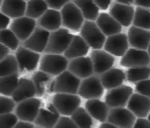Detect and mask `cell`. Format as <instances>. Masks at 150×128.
Here are the masks:
<instances>
[{
	"instance_id": "obj_1",
	"label": "cell",
	"mask_w": 150,
	"mask_h": 128,
	"mask_svg": "<svg viewBox=\"0 0 150 128\" xmlns=\"http://www.w3.org/2000/svg\"><path fill=\"white\" fill-rule=\"evenodd\" d=\"M72 37L73 34L64 28H59L55 31H52L50 32L48 43L43 52L47 54H64L69 47Z\"/></svg>"
},
{
	"instance_id": "obj_2",
	"label": "cell",
	"mask_w": 150,
	"mask_h": 128,
	"mask_svg": "<svg viewBox=\"0 0 150 128\" xmlns=\"http://www.w3.org/2000/svg\"><path fill=\"white\" fill-rule=\"evenodd\" d=\"M60 10H62L60 12L62 24L64 27V29L73 32H78L85 20L79 9L72 1H70L66 3Z\"/></svg>"
},
{
	"instance_id": "obj_3",
	"label": "cell",
	"mask_w": 150,
	"mask_h": 128,
	"mask_svg": "<svg viewBox=\"0 0 150 128\" xmlns=\"http://www.w3.org/2000/svg\"><path fill=\"white\" fill-rule=\"evenodd\" d=\"M79 32H81L79 36L85 40V43L89 46V48L102 49L104 47L106 36L98 29L95 21L83 20Z\"/></svg>"
},
{
	"instance_id": "obj_4",
	"label": "cell",
	"mask_w": 150,
	"mask_h": 128,
	"mask_svg": "<svg viewBox=\"0 0 150 128\" xmlns=\"http://www.w3.org/2000/svg\"><path fill=\"white\" fill-rule=\"evenodd\" d=\"M52 104L60 115L70 117L77 107L81 106V96L70 93H55L52 97Z\"/></svg>"
},
{
	"instance_id": "obj_5",
	"label": "cell",
	"mask_w": 150,
	"mask_h": 128,
	"mask_svg": "<svg viewBox=\"0 0 150 128\" xmlns=\"http://www.w3.org/2000/svg\"><path fill=\"white\" fill-rule=\"evenodd\" d=\"M39 70L51 76H56L67 70L68 59L62 54H45L41 57Z\"/></svg>"
},
{
	"instance_id": "obj_6",
	"label": "cell",
	"mask_w": 150,
	"mask_h": 128,
	"mask_svg": "<svg viewBox=\"0 0 150 128\" xmlns=\"http://www.w3.org/2000/svg\"><path fill=\"white\" fill-rule=\"evenodd\" d=\"M81 80L73 75L68 70L56 75L53 82V89L52 92L54 93H70L77 94L78 87H79Z\"/></svg>"
},
{
	"instance_id": "obj_7",
	"label": "cell",
	"mask_w": 150,
	"mask_h": 128,
	"mask_svg": "<svg viewBox=\"0 0 150 128\" xmlns=\"http://www.w3.org/2000/svg\"><path fill=\"white\" fill-rule=\"evenodd\" d=\"M77 94L86 100L100 99L104 95V87L99 80L98 75H91L83 78L79 83Z\"/></svg>"
},
{
	"instance_id": "obj_8",
	"label": "cell",
	"mask_w": 150,
	"mask_h": 128,
	"mask_svg": "<svg viewBox=\"0 0 150 128\" xmlns=\"http://www.w3.org/2000/svg\"><path fill=\"white\" fill-rule=\"evenodd\" d=\"M41 105L42 102L39 97H31L24 100L20 103H17V106H15L14 108L15 114L19 121L33 123Z\"/></svg>"
},
{
	"instance_id": "obj_9",
	"label": "cell",
	"mask_w": 150,
	"mask_h": 128,
	"mask_svg": "<svg viewBox=\"0 0 150 128\" xmlns=\"http://www.w3.org/2000/svg\"><path fill=\"white\" fill-rule=\"evenodd\" d=\"M132 93H133V90L130 86L121 85L108 90L105 95V103L110 109L126 107L127 102Z\"/></svg>"
},
{
	"instance_id": "obj_10",
	"label": "cell",
	"mask_w": 150,
	"mask_h": 128,
	"mask_svg": "<svg viewBox=\"0 0 150 128\" xmlns=\"http://www.w3.org/2000/svg\"><path fill=\"white\" fill-rule=\"evenodd\" d=\"M16 57L18 63L19 73L32 72L36 70L40 59V55L37 52L31 51L24 47H19L16 49Z\"/></svg>"
},
{
	"instance_id": "obj_11",
	"label": "cell",
	"mask_w": 150,
	"mask_h": 128,
	"mask_svg": "<svg viewBox=\"0 0 150 128\" xmlns=\"http://www.w3.org/2000/svg\"><path fill=\"white\" fill-rule=\"evenodd\" d=\"M149 53L145 50L128 48L121 59V65L126 68L149 67Z\"/></svg>"
},
{
	"instance_id": "obj_12",
	"label": "cell",
	"mask_w": 150,
	"mask_h": 128,
	"mask_svg": "<svg viewBox=\"0 0 150 128\" xmlns=\"http://www.w3.org/2000/svg\"><path fill=\"white\" fill-rule=\"evenodd\" d=\"M137 120L132 112L129 111L125 107L121 108H111L109 110L106 122L112 124L120 128H132Z\"/></svg>"
},
{
	"instance_id": "obj_13",
	"label": "cell",
	"mask_w": 150,
	"mask_h": 128,
	"mask_svg": "<svg viewBox=\"0 0 150 128\" xmlns=\"http://www.w3.org/2000/svg\"><path fill=\"white\" fill-rule=\"evenodd\" d=\"M90 59L93 66V74L98 76L105 71L112 68L115 61L114 56L102 49H93V51L90 53Z\"/></svg>"
},
{
	"instance_id": "obj_14",
	"label": "cell",
	"mask_w": 150,
	"mask_h": 128,
	"mask_svg": "<svg viewBox=\"0 0 150 128\" xmlns=\"http://www.w3.org/2000/svg\"><path fill=\"white\" fill-rule=\"evenodd\" d=\"M59 117L60 114L54 105L52 103H47L45 106H40L34 120V124L41 128H54Z\"/></svg>"
},
{
	"instance_id": "obj_15",
	"label": "cell",
	"mask_w": 150,
	"mask_h": 128,
	"mask_svg": "<svg viewBox=\"0 0 150 128\" xmlns=\"http://www.w3.org/2000/svg\"><path fill=\"white\" fill-rule=\"evenodd\" d=\"M49 35H50L49 31L36 26L31 35L25 40H23L22 47L31 51H34V52H37V53L43 52L48 43Z\"/></svg>"
},
{
	"instance_id": "obj_16",
	"label": "cell",
	"mask_w": 150,
	"mask_h": 128,
	"mask_svg": "<svg viewBox=\"0 0 150 128\" xmlns=\"http://www.w3.org/2000/svg\"><path fill=\"white\" fill-rule=\"evenodd\" d=\"M128 48L127 34L122 32L107 36L104 43V50L113 56H123Z\"/></svg>"
},
{
	"instance_id": "obj_17",
	"label": "cell",
	"mask_w": 150,
	"mask_h": 128,
	"mask_svg": "<svg viewBox=\"0 0 150 128\" xmlns=\"http://www.w3.org/2000/svg\"><path fill=\"white\" fill-rule=\"evenodd\" d=\"M67 70L79 80L93 75L92 61L88 56H81V57L70 59V61H68Z\"/></svg>"
},
{
	"instance_id": "obj_18",
	"label": "cell",
	"mask_w": 150,
	"mask_h": 128,
	"mask_svg": "<svg viewBox=\"0 0 150 128\" xmlns=\"http://www.w3.org/2000/svg\"><path fill=\"white\" fill-rule=\"evenodd\" d=\"M127 109L132 112L135 117H147L150 110L149 96L139 93H132L127 102Z\"/></svg>"
},
{
	"instance_id": "obj_19",
	"label": "cell",
	"mask_w": 150,
	"mask_h": 128,
	"mask_svg": "<svg viewBox=\"0 0 150 128\" xmlns=\"http://www.w3.org/2000/svg\"><path fill=\"white\" fill-rule=\"evenodd\" d=\"M109 15L115 19L122 27H129L131 26L132 18L134 14V8L129 4L123 3H112L109 9Z\"/></svg>"
},
{
	"instance_id": "obj_20",
	"label": "cell",
	"mask_w": 150,
	"mask_h": 128,
	"mask_svg": "<svg viewBox=\"0 0 150 128\" xmlns=\"http://www.w3.org/2000/svg\"><path fill=\"white\" fill-rule=\"evenodd\" d=\"M36 27V20L27 16L15 18L11 23V31L16 35L19 41H23L29 37Z\"/></svg>"
},
{
	"instance_id": "obj_21",
	"label": "cell",
	"mask_w": 150,
	"mask_h": 128,
	"mask_svg": "<svg viewBox=\"0 0 150 128\" xmlns=\"http://www.w3.org/2000/svg\"><path fill=\"white\" fill-rule=\"evenodd\" d=\"M128 43L134 49L139 50H147L149 48L150 43V32L149 30L141 29L132 26L129 28V31L127 33Z\"/></svg>"
},
{
	"instance_id": "obj_22",
	"label": "cell",
	"mask_w": 150,
	"mask_h": 128,
	"mask_svg": "<svg viewBox=\"0 0 150 128\" xmlns=\"http://www.w3.org/2000/svg\"><path fill=\"white\" fill-rule=\"evenodd\" d=\"M31 80L33 82L35 86V90H36V95L37 97H42L46 94L53 93L52 89H53V78L51 75L47 74L42 71H36L33 73Z\"/></svg>"
},
{
	"instance_id": "obj_23",
	"label": "cell",
	"mask_w": 150,
	"mask_h": 128,
	"mask_svg": "<svg viewBox=\"0 0 150 128\" xmlns=\"http://www.w3.org/2000/svg\"><path fill=\"white\" fill-rule=\"evenodd\" d=\"M99 80L104 89H112L123 85L125 80V72L118 68H110L99 75Z\"/></svg>"
},
{
	"instance_id": "obj_24",
	"label": "cell",
	"mask_w": 150,
	"mask_h": 128,
	"mask_svg": "<svg viewBox=\"0 0 150 128\" xmlns=\"http://www.w3.org/2000/svg\"><path fill=\"white\" fill-rule=\"evenodd\" d=\"M38 27L47 30L49 32L55 31L62 27V17L58 10L48 9L37 20Z\"/></svg>"
},
{
	"instance_id": "obj_25",
	"label": "cell",
	"mask_w": 150,
	"mask_h": 128,
	"mask_svg": "<svg viewBox=\"0 0 150 128\" xmlns=\"http://www.w3.org/2000/svg\"><path fill=\"white\" fill-rule=\"evenodd\" d=\"M35 95H36V90L33 82L29 78H19L18 85L11 97L15 103H20L24 100L35 97Z\"/></svg>"
},
{
	"instance_id": "obj_26",
	"label": "cell",
	"mask_w": 150,
	"mask_h": 128,
	"mask_svg": "<svg viewBox=\"0 0 150 128\" xmlns=\"http://www.w3.org/2000/svg\"><path fill=\"white\" fill-rule=\"evenodd\" d=\"M27 1L24 0H2L0 10L8 18L15 19L24 16Z\"/></svg>"
},
{
	"instance_id": "obj_27",
	"label": "cell",
	"mask_w": 150,
	"mask_h": 128,
	"mask_svg": "<svg viewBox=\"0 0 150 128\" xmlns=\"http://www.w3.org/2000/svg\"><path fill=\"white\" fill-rule=\"evenodd\" d=\"M89 51H90V48L85 43V40L79 35H73L69 47L64 52V56L68 60H70V59L76 58V57L86 56Z\"/></svg>"
},
{
	"instance_id": "obj_28",
	"label": "cell",
	"mask_w": 150,
	"mask_h": 128,
	"mask_svg": "<svg viewBox=\"0 0 150 128\" xmlns=\"http://www.w3.org/2000/svg\"><path fill=\"white\" fill-rule=\"evenodd\" d=\"M95 23H96L98 29L102 31V33L106 37L110 36V35L122 32V28H123L115 19L110 16L108 13L98 14Z\"/></svg>"
},
{
	"instance_id": "obj_29",
	"label": "cell",
	"mask_w": 150,
	"mask_h": 128,
	"mask_svg": "<svg viewBox=\"0 0 150 128\" xmlns=\"http://www.w3.org/2000/svg\"><path fill=\"white\" fill-rule=\"evenodd\" d=\"M86 108L88 113L92 117V119H95L99 122H106L108 112L110 108L106 105L105 102H102L99 99H92L88 100L86 102Z\"/></svg>"
},
{
	"instance_id": "obj_30",
	"label": "cell",
	"mask_w": 150,
	"mask_h": 128,
	"mask_svg": "<svg viewBox=\"0 0 150 128\" xmlns=\"http://www.w3.org/2000/svg\"><path fill=\"white\" fill-rule=\"evenodd\" d=\"M72 2L79 9L83 19L95 21L98 16L99 9L95 4L94 0H72Z\"/></svg>"
},
{
	"instance_id": "obj_31",
	"label": "cell",
	"mask_w": 150,
	"mask_h": 128,
	"mask_svg": "<svg viewBox=\"0 0 150 128\" xmlns=\"http://www.w3.org/2000/svg\"><path fill=\"white\" fill-rule=\"evenodd\" d=\"M70 117L78 128H92L94 125L92 117L89 114L85 108L81 106L74 110V112L70 115Z\"/></svg>"
},
{
	"instance_id": "obj_32",
	"label": "cell",
	"mask_w": 150,
	"mask_h": 128,
	"mask_svg": "<svg viewBox=\"0 0 150 128\" xmlns=\"http://www.w3.org/2000/svg\"><path fill=\"white\" fill-rule=\"evenodd\" d=\"M48 6L45 0H29L25 6L24 16L30 17L32 19H38L45 12L48 10Z\"/></svg>"
},
{
	"instance_id": "obj_33",
	"label": "cell",
	"mask_w": 150,
	"mask_h": 128,
	"mask_svg": "<svg viewBox=\"0 0 150 128\" xmlns=\"http://www.w3.org/2000/svg\"><path fill=\"white\" fill-rule=\"evenodd\" d=\"M149 17H150L149 9L137 6V9H134V14L131 23L137 28L149 30L150 29Z\"/></svg>"
},
{
	"instance_id": "obj_34",
	"label": "cell",
	"mask_w": 150,
	"mask_h": 128,
	"mask_svg": "<svg viewBox=\"0 0 150 128\" xmlns=\"http://www.w3.org/2000/svg\"><path fill=\"white\" fill-rule=\"evenodd\" d=\"M19 82V75L13 74L8 76H1L0 78V94L4 96L13 95Z\"/></svg>"
},
{
	"instance_id": "obj_35",
	"label": "cell",
	"mask_w": 150,
	"mask_h": 128,
	"mask_svg": "<svg viewBox=\"0 0 150 128\" xmlns=\"http://www.w3.org/2000/svg\"><path fill=\"white\" fill-rule=\"evenodd\" d=\"M19 68L16 57L11 54L8 55L0 61V78L1 76H8V75L18 74Z\"/></svg>"
},
{
	"instance_id": "obj_36",
	"label": "cell",
	"mask_w": 150,
	"mask_h": 128,
	"mask_svg": "<svg viewBox=\"0 0 150 128\" xmlns=\"http://www.w3.org/2000/svg\"><path fill=\"white\" fill-rule=\"evenodd\" d=\"M149 75H150L149 67H135V68H129L127 70L125 76H127V80L130 82V83H137L139 80L149 78Z\"/></svg>"
},
{
	"instance_id": "obj_37",
	"label": "cell",
	"mask_w": 150,
	"mask_h": 128,
	"mask_svg": "<svg viewBox=\"0 0 150 128\" xmlns=\"http://www.w3.org/2000/svg\"><path fill=\"white\" fill-rule=\"evenodd\" d=\"M0 43L10 50H16L19 47V39L10 29L0 30Z\"/></svg>"
},
{
	"instance_id": "obj_38",
	"label": "cell",
	"mask_w": 150,
	"mask_h": 128,
	"mask_svg": "<svg viewBox=\"0 0 150 128\" xmlns=\"http://www.w3.org/2000/svg\"><path fill=\"white\" fill-rule=\"evenodd\" d=\"M16 106V103L13 101L12 97L10 96H0V114H4V113H10L14 110Z\"/></svg>"
},
{
	"instance_id": "obj_39",
	"label": "cell",
	"mask_w": 150,
	"mask_h": 128,
	"mask_svg": "<svg viewBox=\"0 0 150 128\" xmlns=\"http://www.w3.org/2000/svg\"><path fill=\"white\" fill-rule=\"evenodd\" d=\"M18 122V117L15 113H4L0 114V128H13Z\"/></svg>"
},
{
	"instance_id": "obj_40",
	"label": "cell",
	"mask_w": 150,
	"mask_h": 128,
	"mask_svg": "<svg viewBox=\"0 0 150 128\" xmlns=\"http://www.w3.org/2000/svg\"><path fill=\"white\" fill-rule=\"evenodd\" d=\"M135 90H137V93L142 94V95H145V96H149L150 95V80H149V78L137 82V85H135Z\"/></svg>"
},
{
	"instance_id": "obj_41",
	"label": "cell",
	"mask_w": 150,
	"mask_h": 128,
	"mask_svg": "<svg viewBox=\"0 0 150 128\" xmlns=\"http://www.w3.org/2000/svg\"><path fill=\"white\" fill-rule=\"evenodd\" d=\"M54 128H78L74 122L71 120L70 117H64V115H60L55 124Z\"/></svg>"
},
{
	"instance_id": "obj_42",
	"label": "cell",
	"mask_w": 150,
	"mask_h": 128,
	"mask_svg": "<svg viewBox=\"0 0 150 128\" xmlns=\"http://www.w3.org/2000/svg\"><path fill=\"white\" fill-rule=\"evenodd\" d=\"M71 0H45L48 8L53 10H60L66 3L70 2Z\"/></svg>"
},
{
	"instance_id": "obj_43",
	"label": "cell",
	"mask_w": 150,
	"mask_h": 128,
	"mask_svg": "<svg viewBox=\"0 0 150 128\" xmlns=\"http://www.w3.org/2000/svg\"><path fill=\"white\" fill-rule=\"evenodd\" d=\"M132 128H150L149 120L146 117H137V120H135Z\"/></svg>"
},
{
	"instance_id": "obj_44",
	"label": "cell",
	"mask_w": 150,
	"mask_h": 128,
	"mask_svg": "<svg viewBox=\"0 0 150 128\" xmlns=\"http://www.w3.org/2000/svg\"><path fill=\"white\" fill-rule=\"evenodd\" d=\"M111 1L112 0H94V2L97 6V8L99 10H104V11L109 9L110 4H111Z\"/></svg>"
},
{
	"instance_id": "obj_45",
	"label": "cell",
	"mask_w": 150,
	"mask_h": 128,
	"mask_svg": "<svg viewBox=\"0 0 150 128\" xmlns=\"http://www.w3.org/2000/svg\"><path fill=\"white\" fill-rule=\"evenodd\" d=\"M10 21H11L10 18L0 12V30L6 29L8 26H10Z\"/></svg>"
},
{
	"instance_id": "obj_46",
	"label": "cell",
	"mask_w": 150,
	"mask_h": 128,
	"mask_svg": "<svg viewBox=\"0 0 150 128\" xmlns=\"http://www.w3.org/2000/svg\"><path fill=\"white\" fill-rule=\"evenodd\" d=\"M13 128H34V125L30 122H24V121H19L14 125Z\"/></svg>"
},
{
	"instance_id": "obj_47",
	"label": "cell",
	"mask_w": 150,
	"mask_h": 128,
	"mask_svg": "<svg viewBox=\"0 0 150 128\" xmlns=\"http://www.w3.org/2000/svg\"><path fill=\"white\" fill-rule=\"evenodd\" d=\"M133 3L137 6H142V8L149 9L150 1L149 0H133Z\"/></svg>"
},
{
	"instance_id": "obj_48",
	"label": "cell",
	"mask_w": 150,
	"mask_h": 128,
	"mask_svg": "<svg viewBox=\"0 0 150 128\" xmlns=\"http://www.w3.org/2000/svg\"><path fill=\"white\" fill-rule=\"evenodd\" d=\"M8 54H10V49L6 48V46H3L2 43H0V61L2 60Z\"/></svg>"
},
{
	"instance_id": "obj_49",
	"label": "cell",
	"mask_w": 150,
	"mask_h": 128,
	"mask_svg": "<svg viewBox=\"0 0 150 128\" xmlns=\"http://www.w3.org/2000/svg\"><path fill=\"white\" fill-rule=\"evenodd\" d=\"M99 128H120V127H116V126L112 125V124H110L108 122H103L99 126Z\"/></svg>"
},
{
	"instance_id": "obj_50",
	"label": "cell",
	"mask_w": 150,
	"mask_h": 128,
	"mask_svg": "<svg viewBox=\"0 0 150 128\" xmlns=\"http://www.w3.org/2000/svg\"><path fill=\"white\" fill-rule=\"evenodd\" d=\"M116 2L123 3V4H129V6H131L132 3H133V0H116Z\"/></svg>"
},
{
	"instance_id": "obj_51",
	"label": "cell",
	"mask_w": 150,
	"mask_h": 128,
	"mask_svg": "<svg viewBox=\"0 0 150 128\" xmlns=\"http://www.w3.org/2000/svg\"><path fill=\"white\" fill-rule=\"evenodd\" d=\"M1 2H2V0H0V6H1Z\"/></svg>"
},
{
	"instance_id": "obj_52",
	"label": "cell",
	"mask_w": 150,
	"mask_h": 128,
	"mask_svg": "<svg viewBox=\"0 0 150 128\" xmlns=\"http://www.w3.org/2000/svg\"><path fill=\"white\" fill-rule=\"evenodd\" d=\"M34 128H41V127H35V126H34Z\"/></svg>"
},
{
	"instance_id": "obj_53",
	"label": "cell",
	"mask_w": 150,
	"mask_h": 128,
	"mask_svg": "<svg viewBox=\"0 0 150 128\" xmlns=\"http://www.w3.org/2000/svg\"><path fill=\"white\" fill-rule=\"evenodd\" d=\"M24 1H29V0H24Z\"/></svg>"
}]
</instances>
